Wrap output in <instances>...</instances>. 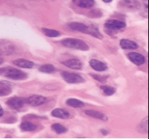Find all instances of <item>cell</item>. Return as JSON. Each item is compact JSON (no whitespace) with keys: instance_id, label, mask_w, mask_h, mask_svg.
<instances>
[{"instance_id":"obj_1","label":"cell","mask_w":149,"mask_h":139,"mask_svg":"<svg viewBox=\"0 0 149 139\" xmlns=\"http://www.w3.org/2000/svg\"><path fill=\"white\" fill-rule=\"evenodd\" d=\"M69 27L72 30L82 32L83 34H89L90 36H94V37L99 38V39H102L103 38L102 34L99 32V29L94 25H86L83 23L73 22L69 25Z\"/></svg>"},{"instance_id":"obj_29","label":"cell","mask_w":149,"mask_h":139,"mask_svg":"<svg viewBox=\"0 0 149 139\" xmlns=\"http://www.w3.org/2000/svg\"><path fill=\"white\" fill-rule=\"evenodd\" d=\"M3 62V58L1 57V54H0V65H1V64H2Z\"/></svg>"},{"instance_id":"obj_12","label":"cell","mask_w":149,"mask_h":139,"mask_svg":"<svg viewBox=\"0 0 149 139\" xmlns=\"http://www.w3.org/2000/svg\"><path fill=\"white\" fill-rule=\"evenodd\" d=\"M119 4L122 7L130 9H138L140 8V3L137 0H121Z\"/></svg>"},{"instance_id":"obj_3","label":"cell","mask_w":149,"mask_h":139,"mask_svg":"<svg viewBox=\"0 0 149 139\" xmlns=\"http://www.w3.org/2000/svg\"><path fill=\"white\" fill-rule=\"evenodd\" d=\"M63 46L67 48L78 49L81 51H88L90 49V47L87 43H85L83 41L80 39L73 38H67L63 39L61 41Z\"/></svg>"},{"instance_id":"obj_18","label":"cell","mask_w":149,"mask_h":139,"mask_svg":"<svg viewBox=\"0 0 149 139\" xmlns=\"http://www.w3.org/2000/svg\"><path fill=\"white\" fill-rule=\"evenodd\" d=\"M66 104L73 108H82L84 107V103L82 101L74 98H70L67 100Z\"/></svg>"},{"instance_id":"obj_16","label":"cell","mask_w":149,"mask_h":139,"mask_svg":"<svg viewBox=\"0 0 149 139\" xmlns=\"http://www.w3.org/2000/svg\"><path fill=\"white\" fill-rule=\"evenodd\" d=\"M12 92V88L8 83L0 81V97L7 96Z\"/></svg>"},{"instance_id":"obj_23","label":"cell","mask_w":149,"mask_h":139,"mask_svg":"<svg viewBox=\"0 0 149 139\" xmlns=\"http://www.w3.org/2000/svg\"><path fill=\"white\" fill-rule=\"evenodd\" d=\"M52 129L54 131V132H56V133H58V134L66 133L67 131V128L59 123L53 124L52 125Z\"/></svg>"},{"instance_id":"obj_17","label":"cell","mask_w":149,"mask_h":139,"mask_svg":"<svg viewBox=\"0 0 149 139\" xmlns=\"http://www.w3.org/2000/svg\"><path fill=\"white\" fill-rule=\"evenodd\" d=\"M85 113L89 116L92 117V118L99 119L101 120H107L108 118L105 116L104 113L99 112V111L94 110H86L85 111Z\"/></svg>"},{"instance_id":"obj_27","label":"cell","mask_w":149,"mask_h":139,"mask_svg":"<svg viewBox=\"0 0 149 139\" xmlns=\"http://www.w3.org/2000/svg\"><path fill=\"white\" fill-rule=\"evenodd\" d=\"M101 133H102L103 135H104V136H105V135L108 134V133H109V131L108 130H105V129H101Z\"/></svg>"},{"instance_id":"obj_24","label":"cell","mask_w":149,"mask_h":139,"mask_svg":"<svg viewBox=\"0 0 149 139\" xmlns=\"http://www.w3.org/2000/svg\"><path fill=\"white\" fill-rule=\"evenodd\" d=\"M138 129L141 133L148 132V118H144L139 125Z\"/></svg>"},{"instance_id":"obj_9","label":"cell","mask_w":149,"mask_h":139,"mask_svg":"<svg viewBox=\"0 0 149 139\" xmlns=\"http://www.w3.org/2000/svg\"><path fill=\"white\" fill-rule=\"evenodd\" d=\"M62 64L69 68L74 70H81L83 68V63L78 58H71L62 62Z\"/></svg>"},{"instance_id":"obj_30","label":"cell","mask_w":149,"mask_h":139,"mask_svg":"<svg viewBox=\"0 0 149 139\" xmlns=\"http://www.w3.org/2000/svg\"><path fill=\"white\" fill-rule=\"evenodd\" d=\"M103 1H104L105 3H110L112 0H102Z\"/></svg>"},{"instance_id":"obj_21","label":"cell","mask_w":149,"mask_h":139,"mask_svg":"<svg viewBox=\"0 0 149 139\" xmlns=\"http://www.w3.org/2000/svg\"><path fill=\"white\" fill-rule=\"evenodd\" d=\"M56 69L52 64H45L39 67V71L44 73H53L56 72Z\"/></svg>"},{"instance_id":"obj_20","label":"cell","mask_w":149,"mask_h":139,"mask_svg":"<svg viewBox=\"0 0 149 139\" xmlns=\"http://www.w3.org/2000/svg\"><path fill=\"white\" fill-rule=\"evenodd\" d=\"M42 32L45 36H47V37L49 38L58 37L60 35H61V33H60L58 31L47 28H42Z\"/></svg>"},{"instance_id":"obj_5","label":"cell","mask_w":149,"mask_h":139,"mask_svg":"<svg viewBox=\"0 0 149 139\" xmlns=\"http://www.w3.org/2000/svg\"><path fill=\"white\" fill-rule=\"evenodd\" d=\"M61 77L68 84H81L85 81L84 78L77 73L63 71L61 72Z\"/></svg>"},{"instance_id":"obj_22","label":"cell","mask_w":149,"mask_h":139,"mask_svg":"<svg viewBox=\"0 0 149 139\" xmlns=\"http://www.w3.org/2000/svg\"><path fill=\"white\" fill-rule=\"evenodd\" d=\"M100 88H101V90L103 91V93H104L105 95L107 96H111L116 92V89L114 87L108 85L101 86Z\"/></svg>"},{"instance_id":"obj_28","label":"cell","mask_w":149,"mask_h":139,"mask_svg":"<svg viewBox=\"0 0 149 139\" xmlns=\"http://www.w3.org/2000/svg\"><path fill=\"white\" fill-rule=\"evenodd\" d=\"M3 115V110L2 109V107L0 106V117H1Z\"/></svg>"},{"instance_id":"obj_13","label":"cell","mask_w":149,"mask_h":139,"mask_svg":"<svg viewBox=\"0 0 149 139\" xmlns=\"http://www.w3.org/2000/svg\"><path fill=\"white\" fill-rule=\"evenodd\" d=\"M52 116L58 118L67 119L70 118V113L67 110H65V109L57 108V109H55L54 110L52 111Z\"/></svg>"},{"instance_id":"obj_7","label":"cell","mask_w":149,"mask_h":139,"mask_svg":"<svg viewBox=\"0 0 149 139\" xmlns=\"http://www.w3.org/2000/svg\"><path fill=\"white\" fill-rule=\"evenodd\" d=\"M26 100V103L29 104L33 107H38V106L42 105L46 102L47 98L44 96L38 95H33L27 98Z\"/></svg>"},{"instance_id":"obj_8","label":"cell","mask_w":149,"mask_h":139,"mask_svg":"<svg viewBox=\"0 0 149 139\" xmlns=\"http://www.w3.org/2000/svg\"><path fill=\"white\" fill-rule=\"evenodd\" d=\"M128 59L130 61L132 62L134 64H135L136 65L139 66V65H141L142 64L144 63L145 62V57L142 54H139L137 52H130L128 53Z\"/></svg>"},{"instance_id":"obj_2","label":"cell","mask_w":149,"mask_h":139,"mask_svg":"<svg viewBox=\"0 0 149 139\" xmlns=\"http://www.w3.org/2000/svg\"><path fill=\"white\" fill-rule=\"evenodd\" d=\"M0 75H3L13 80H24L28 77L26 73L13 67L0 68Z\"/></svg>"},{"instance_id":"obj_25","label":"cell","mask_w":149,"mask_h":139,"mask_svg":"<svg viewBox=\"0 0 149 139\" xmlns=\"http://www.w3.org/2000/svg\"><path fill=\"white\" fill-rule=\"evenodd\" d=\"M91 76L93 77L94 79H96L97 81H99L100 83L105 84L107 82V80L109 77V75H105V76H102L100 75V74H91Z\"/></svg>"},{"instance_id":"obj_10","label":"cell","mask_w":149,"mask_h":139,"mask_svg":"<svg viewBox=\"0 0 149 139\" xmlns=\"http://www.w3.org/2000/svg\"><path fill=\"white\" fill-rule=\"evenodd\" d=\"M89 64L92 69L98 72H103V71L107 70L108 68V65L105 63L97 59H91L89 62Z\"/></svg>"},{"instance_id":"obj_19","label":"cell","mask_w":149,"mask_h":139,"mask_svg":"<svg viewBox=\"0 0 149 139\" xmlns=\"http://www.w3.org/2000/svg\"><path fill=\"white\" fill-rule=\"evenodd\" d=\"M20 129L24 131H32L36 129V125L29 121H24L21 123Z\"/></svg>"},{"instance_id":"obj_14","label":"cell","mask_w":149,"mask_h":139,"mask_svg":"<svg viewBox=\"0 0 149 139\" xmlns=\"http://www.w3.org/2000/svg\"><path fill=\"white\" fill-rule=\"evenodd\" d=\"M74 4L80 8H90L94 5V0H72Z\"/></svg>"},{"instance_id":"obj_6","label":"cell","mask_w":149,"mask_h":139,"mask_svg":"<svg viewBox=\"0 0 149 139\" xmlns=\"http://www.w3.org/2000/svg\"><path fill=\"white\" fill-rule=\"evenodd\" d=\"M26 103V100L18 97H13V98H9L7 100L6 104L9 107L15 110H19L24 107V104Z\"/></svg>"},{"instance_id":"obj_26","label":"cell","mask_w":149,"mask_h":139,"mask_svg":"<svg viewBox=\"0 0 149 139\" xmlns=\"http://www.w3.org/2000/svg\"><path fill=\"white\" fill-rule=\"evenodd\" d=\"M102 16V13L99 10H94L90 13V18H101Z\"/></svg>"},{"instance_id":"obj_15","label":"cell","mask_w":149,"mask_h":139,"mask_svg":"<svg viewBox=\"0 0 149 139\" xmlns=\"http://www.w3.org/2000/svg\"><path fill=\"white\" fill-rule=\"evenodd\" d=\"M120 46L123 49H134L137 48L138 45L135 42L123 38L120 41Z\"/></svg>"},{"instance_id":"obj_4","label":"cell","mask_w":149,"mask_h":139,"mask_svg":"<svg viewBox=\"0 0 149 139\" xmlns=\"http://www.w3.org/2000/svg\"><path fill=\"white\" fill-rule=\"evenodd\" d=\"M126 27V24L123 21L117 20H108L105 22V32L110 36L115 35L119 31L124 29Z\"/></svg>"},{"instance_id":"obj_11","label":"cell","mask_w":149,"mask_h":139,"mask_svg":"<svg viewBox=\"0 0 149 139\" xmlns=\"http://www.w3.org/2000/svg\"><path fill=\"white\" fill-rule=\"evenodd\" d=\"M13 63L16 66L21 67V68H27L31 69L33 68L35 65L33 62L29 61V60L24 59V58H18L15 61H13Z\"/></svg>"}]
</instances>
